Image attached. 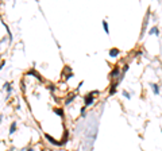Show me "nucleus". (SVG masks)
<instances>
[{"label":"nucleus","instance_id":"f257e3e1","mask_svg":"<svg viewBox=\"0 0 162 151\" xmlns=\"http://www.w3.org/2000/svg\"><path fill=\"white\" fill-rule=\"evenodd\" d=\"M120 74H122V70H120L119 66H115L114 69H112V71L110 73V80L114 81V82H118L119 84V77Z\"/></svg>","mask_w":162,"mask_h":151},{"label":"nucleus","instance_id":"f03ea898","mask_svg":"<svg viewBox=\"0 0 162 151\" xmlns=\"http://www.w3.org/2000/svg\"><path fill=\"white\" fill-rule=\"evenodd\" d=\"M84 103H85V107H89V105H92V104L95 103V94L92 93H88L85 96V97H84Z\"/></svg>","mask_w":162,"mask_h":151},{"label":"nucleus","instance_id":"7ed1b4c3","mask_svg":"<svg viewBox=\"0 0 162 151\" xmlns=\"http://www.w3.org/2000/svg\"><path fill=\"white\" fill-rule=\"evenodd\" d=\"M62 76L65 77V80H68V78H70V77H73V73H72L70 66H65V67H64V71H62Z\"/></svg>","mask_w":162,"mask_h":151},{"label":"nucleus","instance_id":"20e7f679","mask_svg":"<svg viewBox=\"0 0 162 151\" xmlns=\"http://www.w3.org/2000/svg\"><path fill=\"white\" fill-rule=\"evenodd\" d=\"M45 138H46V139L49 140V143H52L53 146H61V143H60L58 140H56V139H54L52 135H49V134H45Z\"/></svg>","mask_w":162,"mask_h":151},{"label":"nucleus","instance_id":"39448f33","mask_svg":"<svg viewBox=\"0 0 162 151\" xmlns=\"http://www.w3.org/2000/svg\"><path fill=\"white\" fill-rule=\"evenodd\" d=\"M35 76V78H37V80H39L41 81V82H43V78H42V76L39 74V73H37V71H35V69H31V70L30 71H27V76Z\"/></svg>","mask_w":162,"mask_h":151},{"label":"nucleus","instance_id":"423d86ee","mask_svg":"<svg viewBox=\"0 0 162 151\" xmlns=\"http://www.w3.org/2000/svg\"><path fill=\"white\" fill-rule=\"evenodd\" d=\"M120 54V50L118 49V47H112L110 50V57H112V58H115V57H118Z\"/></svg>","mask_w":162,"mask_h":151},{"label":"nucleus","instance_id":"0eeeda50","mask_svg":"<svg viewBox=\"0 0 162 151\" xmlns=\"http://www.w3.org/2000/svg\"><path fill=\"white\" fill-rule=\"evenodd\" d=\"M118 85H119L118 82H114V84L110 86V96H112V94L116 93V86H118Z\"/></svg>","mask_w":162,"mask_h":151},{"label":"nucleus","instance_id":"6e6552de","mask_svg":"<svg viewBox=\"0 0 162 151\" xmlns=\"http://www.w3.org/2000/svg\"><path fill=\"white\" fill-rule=\"evenodd\" d=\"M74 97H76V93H72V94H69V96H68L66 97V100H65V104H70L72 101H73V100H74Z\"/></svg>","mask_w":162,"mask_h":151},{"label":"nucleus","instance_id":"1a4fd4ad","mask_svg":"<svg viewBox=\"0 0 162 151\" xmlns=\"http://www.w3.org/2000/svg\"><path fill=\"white\" fill-rule=\"evenodd\" d=\"M15 131H16V122H12L10 126V135H14Z\"/></svg>","mask_w":162,"mask_h":151},{"label":"nucleus","instance_id":"9d476101","mask_svg":"<svg viewBox=\"0 0 162 151\" xmlns=\"http://www.w3.org/2000/svg\"><path fill=\"white\" fill-rule=\"evenodd\" d=\"M149 34H150V35H158V34H159V30H158L157 26H154V27H151V30L149 31Z\"/></svg>","mask_w":162,"mask_h":151},{"label":"nucleus","instance_id":"9b49d317","mask_svg":"<svg viewBox=\"0 0 162 151\" xmlns=\"http://www.w3.org/2000/svg\"><path fill=\"white\" fill-rule=\"evenodd\" d=\"M68 135H69V132L65 131V134H64V138H62L61 140H60V143H61V146H64V144H65V143L68 142Z\"/></svg>","mask_w":162,"mask_h":151},{"label":"nucleus","instance_id":"f8f14e48","mask_svg":"<svg viewBox=\"0 0 162 151\" xmlns=\"http://www.w3.org/2000/svg\"><path fill=\"white\" fill-rule=\"evenodd\" d=\"M151 88H153V92L155 94H159V86L157 84H151Z\"/></svg>","mask_w":162,"mask_h":151},{"label":"nucleus","instance_id":"ddd939ff","mask_svg":"<svg viewBox=\"0 0 162 151\" xmlns=\"http://www.w3.org/2000/svg\"><path fill=\"white\" fill-rule=\"evenodd\" d=\"M54 112L57 113V115H60L61 118H64V109L62 108H54Z\"/></svg>","mask_w":162,"mask_h":151},{"label":"nucleus","instance_id":"4468645a","mask_svg":"<svg viewBox=\"0 0 162 151\" xmlns=\"http://www.w3.org/2000/svg\"><path fill=\"white\" fill-rule=\"evenodd\" d=\"M103 27H104L105 34H110V27H108V23H107L105 20H103Z\"/></svg>","mask_w":162,"mask_h":151},{"label":"nucleus","instance_id":"2eb2a0df","mask_svg":"<svg viewBox=\"0 0 162 151\" xmlns=\"http://www.w3.org/2000/svg\"><path fill=\"white\" fill-rule=\"evenodd\" d=\"M4 88L7 89V92H8V96H10V93L12 92V88H11V84L10 82H5L4 84Z\"/></svg>","mask_w":162,"mask_h":151},{"label":"nucleus","instance_id":"dca6fc26","mask_svg":"<svg viewBox=\"0 0 162 151\" xmlns=\"http://www.w3.org/2000/svg\"><path fill=\"white\" fill-rule=\"evenodd\" d=\"M129 67H130V66H129V63H126V65L123 66V69H122V74H124L126 71L129 70Z\"/></svg>","mask_w":162,"mask_h":151},{"label":"nucleus","instance_id":"f3484780","mask_svg":"<svg viewBox=\"0 0 162 151\" xmlns=\"http://www.w3.org/2000/svg\"><path fill=\"white\" fill-rule=\"evenodd\" d=\"M49 89H50V92H54V90H56V86H54V85L53 84H49V86H48Z\"/></svg>","mask_w":162,"mask_h":151},{"label":"nucleus","instance_id":"a211bd4d","mask_svg":"<svg viewBox=\"0 0 162 151\" xmlns=\"http://www.w3.org/2000/svg\"><path fill=\"white\" fill-rule=\"evenodd\" d=\"M123 96L126 97V99H130V97H131V96H130V93H129V92H126V90H123Z\"/></svg>","mask_w":162,"mask_h":151},{"label":"nucleus","instance_id":"6ab92c4d","mask_svg":"<svg viewBox=\"0 0 162 151\" xmlns=\"http://www.w3.org/2000/svg\"><path fill=\"white\" fill-rule=\"evenodd\" d=\"M85 109H86V107H85V105H84V107L81 108V115H84V113H85Z\"/></svg>","mask_w":162,"mask_h":151},{"label":"nucleus","instance_id":"aec40b11","mask_svg":"<svg viewBox=\"0 0 162 151\" xmlns=\"http://www.w3.org/2000/svg\"><path fill=\"white\" fill-rule=\"evenodd\" d=\"M5 65V61H1V63H0V70H1V69H3V66Z\"/></svg>","mask_w":162,"mask_h":151},{"label":"nucleus","instance_id":"412c9836","mask_svg":"<svg viewBox=\"0 0 162 151\" xmlns=\"http://www.w3.org/2000/svg\"><path fill=\"white\" fill-rule=\"evenodd\" d=\"M26 151H35V150H34L33 147H29V148H27V150H26Z\"/></svg>","mask_w":162,"mask_h":151},{"label":"nucleus","instance_id":"4be33fe9","mask_svg":"<svg viewBox=\"0 0 162 151\" xmlns=\"http://www.w3.org/2000/svg\"><path fill=\"white\" fill-rule=\"evenodd\" d=\"M1 119H3V115H0V123H1Z\"/></svg>","mask_w":162,"mask_h":151},{"label":"nucleus","instance_id":"5701e85b","mask_svg":"<svg viewBox=\"0 0 162 151\" xmlns=\"http://www.w3.org/2000/svg\"><path fill=\"white\" fill-rule=\"evenodd\" d=\"M7 151H11V150H7Z\"/></svg>","mask_w":162,"mask_h":151}]
</instances>
